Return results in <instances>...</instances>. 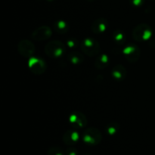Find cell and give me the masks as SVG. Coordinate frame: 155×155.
Wrapping results in <instances>:
<instances>
[{
    "mask_svg": "<svg viewBox=\"0 0 155 155\" xmlns=\"http://www.w3.org/2000/svg\"><path fill=\"white\" fill-rule=\"evenodd\" d=\"M118 124L116 123H112L107 126V133L109 135H114L117 132L118 130Z\"/></svg>",
    "mask_w": 155,
    "mask_h": 155,
    "instance_id": "cell-17",
    "label": "cell"
},
{
    "mask_svg": "<svg viewBox=\"0 0 155 155\" xmlns=\"http://www.w3.org/2000/svg\"><path fill=\"white\" fill-rule=\"evenodd\" d=\"M86 155H89V154H86Z\"/></svg>",
    "mask_w": 155,
    "mask_h": 155,
    "instance_id": "cell-22",
    "label": "cell"
},
{
    "mask_svg": "<svg viewBox=\"0 0 155 155\" xmlns=\"http://www.w3.org/2000/svg\"><path fill=\"white\" fill-rule=\"evenodd\" d=\"M29 68L32 73L35 74H43L46 70V64L45 61L40 58H32L29 61Z\"/></svg>",
    "mask_w": 155,
    "mask_h": 155,
    "instance_id": "cell-5",
    "label": "cell"
},
{
    "mask_svg": "<svg viewBox=\"0 0 155 155\" xmlns=\"http://www.w3.org/2000/svg\"><path fill=\"white\" fill-rule=\"evenodd\" d=\"M83 139L86 143L89 145H98L101 141V133L98 129L90 127L85 130Z\"/></svg>",
    "mask_w": 155,
    "mask_h": 155,
    "instance_id": "cell-4",
    "label": "cell"
},
{
    "mask_svg": "<svg viewBox=\"0 0 155 155\" xmlns=\"http://www.w3.org/2000/svg\"><path fill=\"white\" fill-rule=\"evenodd\" d=\"M18 49L21 55L24 57H30L32 54H34L35 46L32 42L27 39H24L18 43Z\"/></svg>",
    "mask_w": 155,
    "mask_h": 155,
    "instance_id": "cell-6",
    "label": "cell"
},
{
    "mask_svg": "<svg viewBox=\"0 0 155 155\" xmlns=\"http://www.w3.org/2000/svg\"><path fill=\"white\" fill-rule=\"evenodd\" d=\"M77 44H78V42L74 39H69V40L68 41V42H67V45H68V47H70V48H76Z\"/></svg>",
    "mask_w": 155,
    "mask_h": 155,
    "instance_id": "cell-19",
    "label": "cell"
},
{
    "mask_svg": "<svg viewBox=\"0 0 155 155\" xmlns=\"http://www.w3.org/2000/svg\"><path fill=\"white\" fill-rule=\"evenodd\" d=\"M109 62H110V61H109L108 56L105 54H103L98 56V58L95 60V64L98 69H104L107 67Z\"/></svg>",
    "mask_w": 155,
    "mask_h": 155,
    "instance_id": "cell-13",
    "label": "cell"
},
{
    "mask_svg": "<svg viewBox=\"0 0 155 155\" xmlns=\"http://www.w3.org/2000/svg\"><path fill=\"white\" fill-rule=\"evenodd\" d=\"M77 151L76 149L73 148H68V150L66 151V154L68 155H77Z\"/></svg>",
    "mask_w": 155,
    "mask_h": 155,
    "instance_id": "cell-20",
    "label": "cell"
},
{
    "mask_svg": "<svg viewBox=\"0 0 155 155\" xmlns=\"http://www.w3.org/2000/svg\"><path fill=\"white\" fill-rule=\"evenodd\" d=\"M112 77H114V79L118 81H120L123 80L127 76V70L122 65H117V66L114 67V68L112 69Z\"/></svg>",
    "mask_w": 155,
    "mask_h": 155,
    "instance_id": "cell-12",
    "label": "cell"
},
{
    "mask_svg": "<svg viewBox=\"0 0 155 155\" xmlns=\"http://www.w3.org/2000/svg\"><path fill=\"white\" fill-rule=\"evenodd\" d=\"M68 59L73 64H80L83 61V56L78 52H71L68 54Z\"/></svg>",
    "mask_w": 155,
    "mask_h": 155,
    "instance_id": "cell-14",
    "label": "cell"
},
{
    "mask_svg": "<svg viewBox=\"0 0 155 155\" xmlns=\"http://www.w3.org/2000/svg\"><path fill=\"white\" fill-rule=\"evenodd\" d=\"M152 35L151 28L145 24H139L133 31V37L135 40L139 42H145L148 40Z\"/></svg>",
    "mask_w": 155,
    "mask_h": 155,
    "instance_id": "cell-2",
    "label": "cell"
},
{
    "mask_svg": "<svg viewBox=\"0 0 155 155\" xmlns=\"http://www.w3.org/2000/svg\"><path fill=\"white\" fill-rule=\"evenodd\" d=\"M66 51V46L58 40L51 41L45 47V52L51 58H59Z\"/></svg>",
    "mask_w": 155,
    "mask_h": 155,
    "instance_id": "cell-1",
    "label": "cell"
},
{
    "mask_svg": "<svg viewBox=\"0 0 155 155\" xmlns=\"http://www.w3.org/2000/svg\"><path fill=\"white\" fill-rule=\"evenodd\" d=\"M123 52L127 61L131 63L137 61L140 56V50L135 45H130L127 46Z\"/></svg>",
    "mask_w": 155,
    "mask_h": 155,
    "instance_id": "cell-7",
    "label": "cell"
},
{
    "mask_svg": "<svg viewBox=\"0 0 155 155\" xmlns=\"http://www.w3.org/2000/svg\"><path fill=\"white\" fill-rule=\"evenodd\" d=\"M70 123L74 126L75 128H83L86 125V118L83 114L81 112H74L71 114L69 118Z\"/></svg>",
    "mask_w": 155,
    "mask_h": 155,
    "instance_id": "cell-9",
    "label": "cell"
},
{
    "mask_svg": "<svg viewBox=\"0 0 155 155\" xmlns=\"http://www.w3.org/2000/svg\"><path fill=\"white\" fill-rule=\"evenodd\" d=\"M133 3L135 5H137V6L141 5L142 3V0H133Z\"/></svg>",
    "mask_w": 155,
    "mask_h": 155,
    "instance_id": "cell-21",
    "label": "cell"
},
{
    "mask_svg": "<svg viewBox=\"0 0 155 155\" xmlns=\"http://www.w3.org/2000/svg\"><path fill=\"white\" fill-rule=\"evenodd\" d=\"M108 27V22L104 18H98L95 20L92 24V30L93 33L99 34L107 30Z\"/></svg>",
    "mask_w": 155,
    "mask_h": 155,
    "instance_id": "cell-10",
    "label": "cell"
},
{
    "mask_svg": "<svg viewBox=\"0 0 155 155\" xmlns=\"http://www.w3.org/2000/svg\"><path fill=\"white\" fill-rule=\"evenodd\" d=\"M54 28L58 33L64 34L68 30V25L65 21H58L54 24Z\"/></svg>",
    "mask_w": 155,
    "mask_h": 155,
    "instance_id": "cell-15",
    "label": "cell"
},
{
    "mask_svg": "<svg viewBox=\"0 0 155 155\" xmlns=\"http://www.w3.org/2000/svg\"><path fill=\"white\" fill-rule=\"evenodd\" d=\"M51 34H52V31L51 28L46 26H43L34 30V32L32 33V38L34 40L43 41L51 37Z\"/></svg>",
    "mask_w": 155,
    "mask_h": 155,
    "instance_id": "cell-8",
    "label": "cell"
},
{
    "mask_svg": "<svg viewBox=\"0 0 155 155\" xmlns=\"http://www.w3.org/2000/svg\"><path fill=\"white\" fill-rule=\"evenodd\" d=\"M80 48L83 52L92 57L97 55L100 51L99 43L96 40L91 38H86L82 41Z\"/></svg>",
    "mask_w": 155,
    "mask_h": 155,
    "instance_id": "cell-3",
    "label": "cell"
},
{
    "mask_svg": "<svg viewBox=\"0 0 155 155\" xmlns=\"http://www.w3.org/2000/svg\"><path fill=\"white\" fill-rule=\"evenodd\" d=\"M48 155H63V152H62L61 149H60L59 148L54 147L48 150Z\"/></svg>",
    "mask_w": 155,
    "mask_h": 155,
    "instance_id": "cell-18",
    "label": "cell"
},
{
    "mask_svg": "<svg viewBox=\"0 0 155 155\" xmlns=\"http://www.w3.org/2000/svg\"><path fill=\"white\" fill-rule=\"evenodd\" d=\"M114 38L115 42H117V43H124V41H125V36L124 35V33L122 32L119 31H116L114 34Z\"/></svg>",
    "mask_w": 155,
    "mask_h": 155,
    "instance_id": "cell-16",
    "label": "cell"
},
{
    "mask_svg": "<svg viewBox=\"0 0 155 155\" xmlns=\"http://www.w3.org/2000/svg\"><path fill=\"white\" fill-rule=\"evenodd\" d=\"M79 133L74 130H68L63 136V141L66 145H73L79 140Z\"/></svg>",
    "mask_w": 155,
    "mask_h": 155,
    "instance_id": "cell-11",
    "label": "cell"
}]
</instances>
